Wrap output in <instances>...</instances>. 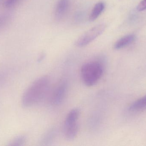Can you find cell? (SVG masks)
Returning <instances> with one entry per match:
<instances>
[{"mask_svg":"<svg viewBox=\"0 0 146 146\" xmlns=\"http://www.w3.org/2000/svg\"><path fill=\"white\" fill-rule=\"evenodd\" d=\"M49 83V79L46 76H42L33 81L22 96V105L25 108H29L39 103L44 97Z\"/></svg>","mask_w":146,"mask_h":146,"instance_id":"6da1fadb","label":"cell"},{"mask_svg":"<svg viewBox=\"0 0 146 146\" xmlns=\"http://www.w3.org/2000/svg\"><path fill=\"white\" fill-rule=\"evenodd\" d=\"M104 73V67L98 61L88 62L81 67V76L84 84L88 87L96 85L100 80Z\"/></svg>","mask_w":146,"mask_h":146,"instance_id":"7a4b0ae2","label":"cell"},{"mask_svg":"<svg viewBox=\"0 0 146 146\" xmlns=\"http://www.w3.org/2000/svg\"><path fill=\"white\" fill-rule=\"evenodd\" d=\"M80 114L79 109H73L68 113L65 119L64 124V136L68 140H72L77 135L79 130L77 121Z\"/></svg>","mask_w":146,"mask_h":146,"instance_id":"3957f363","label":"cell"},{"mask_svg":"<svg viewBox=\"0 0 146 146\" xmlns=\"http://www.w3.org/2000/svg\"><path fill=\"white\" fill-rule=\"evenodd\" d=\"M106 28L105 23L96 25L83 33L75 42L76 46L79 48L84 47L92 43L102 34Z\"/></svg>","mask_w":146,"mask_h":146,"instance_id":"277c9868","label":"cell"},{"mask_svg":"<svg viewBox=\"0 0 146 146\" xmlns=\"http://www.w3.org/2000/svg\"><path fill=\"white\" fill-rule=\"evenodd\" d=\"M67 85L65 81H62L56 87L51 97V103L54 105L62 103L66 95Z\"/></svg>","mask_w":146,"mask_h":146,"instance_id":"5b68a950","label":"cell"},{"mask_svg":"<svg viewBox=\"0 0 146 146\" xmlns=\"http://www.w3.org/2000/svg\"><path fill=\"white\" fill-rule=\"evenodd\" d=\"M69 5L70 0H58L54 12L56 20H61L65 17L69 9Z\"/></svg>","mask_w":146,"mask_h":146,"instance_id":"8992f818","label":"cell"},{"mask_svg":"<svg viewBox=\"0 0 146 146\" xmlns=\"http://www.w3.org/2000/svg\"><path fill=\"white\" fill-rule=\"evenodd\" d=\"M105 7V4L103 2H99L95 4V6L92 10L89 17V20L90 21H94L96 20Z\"/></svg>","mask_w":146,"mask_h":146,"instance_id":"52a82bcc","label":"cell"},{"mask_svg":"<svg viewBox=\"0 0 146 146\" xmlns=\"http://www.w3.org/2000/svg\"><path fill=\"white\" fill-rule=\"evenodd\" d=\"M135 39L134 35H128L124 36L117 40L114 45V49L118 50L124 48L125 46L133 43Z\"/></svg>","mask_w":146,"mask_h":146,"instance_id":"ba28073f","label":"cell"},{"mask_svg":"<svg viewBox=\"0 0 146 146\" xmlns=\"http://www.w3.org/2000/svg\"><path fill=\"white\" fill-rule=\"evenodd\" d=\"M146 109V95L135 101L129 108V110L132 112H138Z\"/></svg>","mask_w":146,"mask_h":146,"instance_id":"9c48e42d","label":"cell"},{"mask_svg":"<svg viewBox=\"0 0 146 146\" xmlns=\"http://www.w3.org/2000/svg\"><path fill=\"white\" fill-rule=\"evenodd\" d=\"M12 19V15L9 13L0 14V30L6 26Z\"/></svg>","mask_w":146,"mask_h":146,"instance_id":"30bf717a","label":"cell"},{"mask_svg":"<svg viewBox=\"0 0 146 146\" xmlns=\"http://www.w3.org/2000/svg\"><path fill=\"white\" fill-rule=\"evenodd\" d=\"M26 141V137L24 135H20L12 140L9 145L11 146H23Z\"/></svg>","mask_w":146,"mask_h":146,"instance_id":"8fae6325","label":"cell"},{"mask_svg":"<svg viewBox=\"0 0 146 146\" xmlns=\"http://www.w3.org/2000/svg\"><path fill=\"white\" fill-rule=\"evenodd\" d=\"M21 0H5L4 5L6 7L11 8L14 7Z\"/></svg>","mask_w":146,"mask_h":146,"instance_id":"7c38bea8","label":"cell"},{"mask_svg":"<svg viewBox=\"0 0 146 146\" xmlns=\"http://www.w3.org/2000/svg\"><path fill=\"white\" fill-rule=\"evenodd\" d=\"M137 9L139 11H144L146 9V0H142L137 7Z\"/></svg>","mask_w":146,"mask_h":146,"instance_id":"4fadbf2b","label":"cell"},{"mask_svg":"<svg viewBox=\"0 0 146 146\" xmlns=\"http://www.w3.org/2000/svg\"><path fill=\"white\" fill-rule=\"evenodd\" d=\"M7 79V75L5 73L0 71V87L2 86L5 83Z\"/></svg>","mask_w":146,"mask_h":146,"instance_id":"5bb4252c","label":"cell"},{"mask_svg":"<svg viewBox=\"0 0 146 146\" xmlns=\"http://www.w3.org/2000/svg\"><path fill=\"white\" fill-rule=\"evenodd\" d=\"M1 0H0V2H1Z\"/></svg>","mask_w":146,"mask_h":146,"instance_id":"9a60e30c","label":"cell"}]
</instances>
